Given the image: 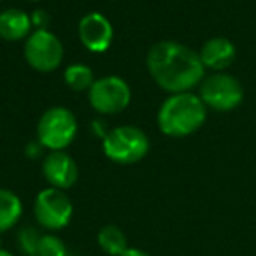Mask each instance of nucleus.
Here are the masks:
<instances>
[{
  "mask_svg": "<svg viewBox=\"0 0 256 256\" xmlns=\"http://www.w3.org/2000/svg\"><path fill=\"white\" fill-rule=\"evenodd\" d=\"M146 67L162 90L186 93L204 81L206 67L198 53L176 40H160L148 51Z\"/></svg>",
  "mask_w": 256,
  "mask_h": 256,
  "instance_id": "1",
  "label": "nucleus"
},
{
  "mask_svg": "<svg viewBox=\"0 0 256 256\" xmlns=\"http://www.w3.org/2000/svg\"><path fill=\"white\" fill-rule=\"evenodd\" d=\"M207 118V107L198 95L193 93H174L158 110V128L160 132L174 139L188 137L195 134Z\"/></svg>",
  "mask_w": 256,
  "mask_h": 256,
  "instance_id": "2",
  "label": "nucleus"
},
{
  "mask_svg": "<svg viewBox=\"0 0 256 256\" xmlns=\"http://www.w3.org/2000/svg\"><path fill=\"white\" fill-rule=\"evenodd\" d=\"M150 137L140 128L124 124L109 130L102 140L104 154L120 165H132L150 153Z\"/></svg>",
  "mask_w": 256,
  "mask_h": 256,
  "instance_id": "3",
  "label": "nucleus"
},
{
  "mask_svg": "<svg viewBox=\"0 0 256 256\" xmlns=\"http://www.w3.org/2000/svg\"><path fill=\"white\" fill-rule=\"evenodd\" d=\"M78 136V120L67 107H51L40 116L37 140L50 151H64Z\"/></svg>",
  "mask_w": 256,
  "mask_h": 256,
  "instance_id": "4",
  "label": "nucleus"
},
{
  "mask_svg": "<svg viewBox=\"0 0 256 256\" xmlns=\"http://www.w3.org/2000/svg\"><path fill=\"white\" fill-rule=\"evenodd\" d=\"M200 98L206 107L218 112H228L240 106L244 98L242 84L230 74L214 72L200 82Z\"/></svg>",
  "mask_w": 256,
  "mask_h": 256,
  "instance_id": "5",
  "label": "nucleus"
},
{
  "mask_svg": "<svg viewBox=\"0 0 256 256\" xmlns=\"http://www.w3.org/2000/svg\"><path fill=\"white\" fill-rule=\"evenodd\" d=\"M25 60L37 72H53L64 62V44L48 28L34 30L25 42Z\"/></svg>",
  "mask_w": 256,
  "mask_h": 256,
  "instance_id": "6",
  "label": "nucleus"
},
{
  "mask_svg": "<svg viewBox=\"0 0 256 256\" xmlns=\"http://www.w3.org/2000/svg\"><path fill=\"white\" fill-rule=\"evenodd\" d=\"M74 207L64 190L44 188L37 193L34 202V214L37 223L50 232H56L65 228L72 220Z\"/></svg>",
  "mask_w": 256,
  "mask_h": 256,
  "instance_id": "7",
  "label": "nucleus"
},
{
  "mask_svg": "<svg viewBox=\"0 0 256 256\" xmlns=\"http://www.w3.org/2000/svg\"><path fill=\"white\" fill-rule=\"evenodd\" d=\"M88 100L98 114H118L128 107L132 100V90L120 76H106L95 79L88 90Z\"/></svg>",
  "mask_w": 256,
  "mask_h": 256,
  "instance_id": "8",
  "label": "nucleus"
},
{
  "mask_svg": "<svg viewBox=\"0 0 256 256\" xmlns=\"http://www.w3.org/2000/svg\"><path fill=\"white\" fill-rule=\"evenodd\" d=\"M79 40L92 53H104L112 44L114 30L110 22L102 12H88L78 26Z\"/></svg>",
  "mask_w": 256,
  "mask_h": 256,
  "instance_id": "9",
  "label": "nucleus"
},
{
  "mask_svg": "<svg viewBox=\"0 0 256 256\" xmlns=\"http://www.w3.org/2000/svg\"><path fill=\"white\" fill-rule=\"evenodd\" d=\"M42 176L51 188L68 190L78 182L79 168L65 151H50L42 160Z\"/></svg>",
  "mask_w": 256,
  "mask_h": 256,
  "instance_id": "10",
  "label": "nucleus"
},
{
  "mask_svg": "<svg viewBox=\"0 0 256 256\" xmlns=\"http://www.w3.org/2000/svg\"><path fill=\"white\" fill-rule=\"evenodd\" d=\"M235 54L237 51H235L232 40H228L226 37H212L204 42L198 56L206 68H210L214 72H223L224 68L234 64Z\"/></svg>",
  "mask_w": 256,
  "mask_h": 256,
  "instance_id": "11",
  "label": "nucleus"
},
{
  "mask_svg": "<svg viewBox=\"0 0 256 256\" xmlns=\"http://www.w3.org/2000/svg\"><path fill=\"white\" fill-rule=\"evenodd\" d=\"M32 20L22 9H6L0 12V39L4 40H23L30 36Z\"/></svg>",
  "mask_w": 256,
  "mask_h": 256,
  "instance_id": "12",
  "label": "nucleus"
},
{
  "mask_svg": "<svg viewBox=\"0 0 256 256\" xmlns=\"http://www.w3.org/2000/svg\"><path fill=\"white\" fill-rule=\"evenodd\" d=\"M23 214V204L14 192L0 188V234L11 230Z\"/></svg>",
  "mask_w": 256,
  "mask_h": 256,
  "instance_id": "13",
  "label": "nucleus"
},
{
  "mask_svg": "<svg viewBox=\"0 0 256 256\" xmlns=\"http://www.w3.org/2000/svg\"><path fill=\"white\" fill-rule=\"evenodd\" d=\"M96 242H98L100 249L109 256H121L128 249L126 235L116 224H106L104 228H100Z\"/></svg>",
  "mask_w": 256,
  "mask_h": 256,
  "instance_id": "14",
  "label": "nucleus"
},
{
  "mask_svg": "<svg viewBox=\"0 0 256 256\" xmlns=\"http://www.w3.org/2000/svg\"><path fill=\"white\" fill-rule=\"evenodd\" d=\"M64 79L67 82V86L74 92H84L90 90L92 84L95 82V76L93 70L84 64H72L65 68Z\"/></svg>",
  "mask_w": 256,
  "mask_h": 256,
  "instance_id": "15",
  "label": "nucleus"
},
{
  "mask_svg": "<svg viewBox=\"0 0 256 256\" xmlns=\"http://www.w3.org/2000/svg\"><path fill=\"white\" fill-rule=\"evenodd\" d=\"M37 256H68L67 246H65V242L58 235L44 234L40 235Z\"/></svg>",
  "mask_w": 256,
  "mask_h": 256,
  "instance_id": "16",
  "label": "nucleus"
},
{
  "mask_svg": "<svg viewBox=\"0 0 256 256\" xmlns=\"http://www.w3.org/2000/svg\"><path fill=\"white\" fill-rule=\"evenodd\" d=\"M39 240H40V234L37 232V228L25 226L20 230L18 244L25 256H37V251H39Z\"/></svg>",
  "mask_w": 256,
  "mask_h": 256,
  "instance_id": "17",
  "label": "nucleus"
},
{
  "mask_svg": "<svg viewBox=\"0 0 256 256\" xmlns=\"http://www.w3.org/2000/svg\"><path fill=\"white\" fill-rule=\"evenodd\" d=\"M30 20H32V26H36V30L48 28V25H50V16L46 11H34Z\"/></svg>",
  "mask_w": 256,
  "mask_h": 256,
  "instance_id": "18",
  "label": "nucleus"
},
{
  "mask_svg": "<svg viewBox=\"0 0 256 256\" xmlns=\"http://www.w3.org/2000/svg\"><path fill=\"white\" fill-rule=\"evenodd\" d=\"M92 130H93V134H96V136H98L102 140L106 139V136L109 134L106 123H104L102 120H95V121H93V123H92Z\"/></svg>",
  "mask_w": 256,
  "mask_h": 256,
  "instance_id": "19",
  "label": "nucleus"
},
{
  "mask_svg": "<svg viewBox=\"0 0 256 256\" xmlns=\"http://www.w3.org/2000/svg\"><path fill=\"white\" fill-rule=\"evenodd\" d=\"M40 150H42V146H40V142L37 140V144H30V146L26 148V154L32 156V158H36V156H39Z\"/></svg>",
  "mask_w": 256,
  "mask_h": 256,
  "instance_id": "20",
  "label": "nucleus"
},
{
  "mask_svg": "<svg viewBox=\"0 0 256 256\" xmlns=\"http://www.w3.org/2000/svg\"><path fill=\"white\" fill-rule=\"evenodd\" d=\"M121 256H150L146 251H142V249H137V248H128L126 251L123 252Z\"/></svg>",
  "mask_w": 256,
  "mask_h": 256,
  "instance_id": "21",
  "label": "nucleus"
},
{
  "mask_svg": "<svg viewBox=\"0 0 256 256\" xmlns=\"http://www.w3.org/2000/svg\"><path fill=\"white\" fill-rule=\"evenodd\" d=\"M0 256H14L12 252H9L8 249H0Z\"/></svg>",
  "mask_w": 256,
  "mask_h": 256,
  "instance_id": "22",
  "label": "nucleus"
},
{
  "mask_svg": "<svg viewBox=\"0 0 256 256\" xmlns=\"http://www.w3.org/2000/svg\"><path fill=\"white\" fill-rule=\"evenodd\" d=\"M32 2H39V0H32Z\"/></svg>",
  "mask_w": 256,
  "mask_h": 256,
  "instance_id": "23",
  "label": "nucleus"
},
{
  "mask_svg": "<svg viewBox=\"0 0 256 256\" xmlns=\"http://www.w3.org/2000/svg\"><path fill=\"white\" fill-rule=\"evenodd\" d=\"M0 2H2V0H0Z\"/></svg>",
  "mask_w": 256,
  "mask_h": 256,
  "instance_id": "24",
  "label": "nucleus"
}]
</instances>
